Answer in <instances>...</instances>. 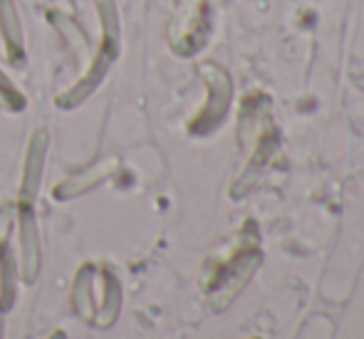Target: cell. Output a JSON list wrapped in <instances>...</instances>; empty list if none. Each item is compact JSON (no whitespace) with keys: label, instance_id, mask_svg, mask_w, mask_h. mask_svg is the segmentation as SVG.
<instances>
[{"label":"cell","instance_id":"obj_1","mask_svg":"<svg viewBox=\"0 0 364 339\" xmlns=\"http://www.w3.org/2000/svg\"><path fill=\"white\" fill-rule=\"evenodd\" d=\"M55 339H60V337H55Z\"/></svg>","mask_w":364,"mask_h":339}]
</instances>
